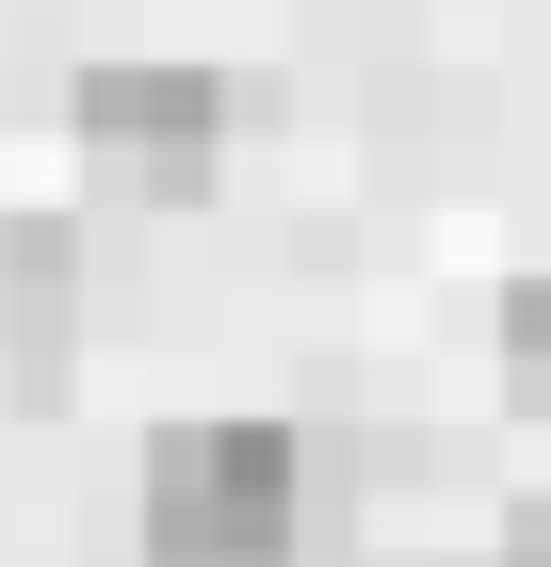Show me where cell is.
<instances>
[{"label":"cell","mask_w":551,"mask_h":567,"mask_svg":"<svg viewBox=\"0 0 551 567\" xmlns=\"http://www.w3.org/2000/svg\"><path fill=\"white\" fill-rule=\"evenodd\" d=\"M130 519H146V567H276L308 535V437L244 422V405L227 422H163Z\"/></svg>","instance_id":"cell-1"},{"label":"cell","mask_w":551,"mask_h":567,"mask_svg":"<svg viewBox=\"0 0 551 567\" xmlns=\"http://www.w3.org/2000/svg\"><path fill=\"white\" fill-rule=\"evenodd\" d=\"M65 146H82L98 195H146V212H195L227 178V82L178 65V49H114L65 82Z\"/></svg>","instance_id":"cell-2"},{"label":"cell","mask_w":551,"mask_h":567,"mask_svg":"<svg viewBox=\"0 0 551 567\" xmlns=\"http://www.w3.org/2000/svg\"><path fill=\"white\" fill-rule=\"evenodd\" d=\"M65 324H82V227L65 212H0V357L65 390Z\"/></svg>","instance_id":"cell-3"},{"label":"cell","mask_w":551,"mask_h":567,"mask_svg":"<svg viewBox=\"0 0 551 567\" xmlns=\"http://www.w3.org/2000/svg\"><path fill=\"white\" fill-rule=\"evenodd\" d=\"M487 341H503V405H535V422H551V276H519Z\"/></svg>","instance_id":"cell-4"},{"label":"cell","mask_w":551,"mask_h":567,"mask_svg":"<svg viewBox=\"0 0 551 567\" xmlns=\"http://www.w3.org/2000/svg\"><path fill=\"white\" fill-rule=\"evenodd\" d=\"M503 551H535V567H551V486H535V503L503 519Z\"/></svg>","instance_id":"cell-5"},{"label":"cell","mask_w":551,"mask_h":567,"mask_svg":"<svg viewBox=\"0 0 551 567\" xmlns=\"http://www.w3.org/2000/svg\"><path fill=\"white\" fill-rule=\"evenodd\" d=\"M422 567H535V551H422Z\"/></svg>","instance_id":"cell-6"}]
</instances>
